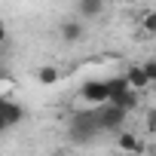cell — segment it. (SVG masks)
<instances>
[{
	"instance_id": "cell-1",
	"label": "cell",
	"mask_w": 156,
	"mask_h": 156,
	"mask_svg": "<svg viewBox=\"0 0 156 156\" xmlns=\"http://www.w3.org/2000/svg\"><path fill=\"white\" fill-rule=\"evenodd\" d=\"M70 138L73 141H89L92 135H98L101 132V122H98V107L92 104V107H86V110H73V116H70Z\"/></svg>"
},
{
	"instance_id": "cell-2",
	"label": "cell",
	"mask_w": 156,
	"mask_h": 156,
	"mask_svg": "<svg viewBox=\"0 0 156 156\" xmlns=\"http://www.w3.org/2000/svg\"><path fill=\"white\" fill-rule=\"evenodd\" d=\"M126 116H129V110L119 107V104H113V101L98 104V122H101V132H116V129H122Z\"/></svg>"
},
{
	"instance_id": "cell-3",
	"label": "cell",
	"mask_w": 156,
	"mask_h": 156,
	"mask_svg": "<svg viewBox=\"0 0 156 156\" xmlns=\"http://www.w3.org/2000/svg\"><path fill=\"white\" fill-rule=\"evenodd\" d=\"M80 98L86 101V104H107L110 101V86H107V80H86L83 83V89H80Z\"/></svg>"
},
{
	"instance_id": "cell-4",
	"label": "cell",
	"mask_w": 156,
	"mask_h": 156,
	"mask_svg": "<svg viewBox=\"0 0 156 156\" xmlns=\"http://www.w3.org/2000/svg\"><path fill=\"white\" fill-rule=\"evenodd\" d=\"M25 116H28L25 104L9 101V98H3V101H0V129H16Z\"/></svg>"
},
{
	"instance_id": "cell-5",
	"label": "cell",
	"mask_w": 156,
	"mask_h": 156,
	"mask_svg": "<svg viewBox=\"0 0 156 156\" xmlns=\"http://www.w3.org/2000/svg\"><path fill=\"white\" fill-rule=\"evenodd\" d=\"M58 37H61V43H80L86 37V28L80 19H64L58 25Z\"/></svg>"
},
{
	"instance_id": "cell-6",
	"label": "cell",
	"mask_w": 156,
	"mask_h": 156,
	"mask_svg": "<svg viewBox=\"0 0 156 156\" xmlns=\"http://www.w3.org/2000/svg\"><path fill=\"white\" fill-rule=\"evenodd\" d=\"M126 76H129V83H132V89H138V92L150 86V76H147L144 64H129V67H126Z\"/></svg>"
},
{
	"instance_id": "cell-7",
	"label": "cell",
	"mask_w": 156,
	"mask_h": 156,
	"mask_svg": "<svg viewBox=\"0 0 156 156\" xmlns=\"http://www.w3.org/2000/svg\"><path fill=\"white\" fill-rule=\"evenodd\" d=\"M76 12L80 19H98L104 12V0H76Z\"/></svg>"
},
{
	"instance_id": "cell-8",
	"label": "cell",
	"mask_w": 156,
	"mask_h": 156,
	"mask_svg": "<svg viewBox=\"0 0 156 156\" xmlns=\"http://www.w3.org/2000/svg\"><path fill=\"white\" fill-rule=\"evenodd\" d=\"M107 86H110V101H116L119 95H126V92L132 89V83H129L126 73H119V76H107Z\"/></svg>"
},
{
	"instance_id": "cell-9",
	"label": "cell",
	"mask_w": 156,
	"mask_h": 156,
	"mask_svg": "<svg viewBox=\"0 0 156 156\" xmlns=\"http://www.w3.org/2000/svg\"><path fill=\"white\" fill-rule=\"evenodd\" d=\"M116 147H119V150H135V153L147 150V147L138 141V135H135V132H119V135H116Z\"/></svg>"
},
{
	"instance_id": "cell-10",
	"label": "cell",
	"mask_w": 156,
	"mask_h": 156,
	"mask_svg": "<svg viewBox=\"0 0 156 156\" xmlns=\"http://www.w3.org/2000/svg\"><path fill=\"white\" fill-rule=\"evenodd\" d=\"M141 37H156V9H147L141 16Z\"/></svg>"
},
{
	"instance_id": "cell-11",
	"label": "cell",
	"mask_w": 156,
	"mask_h": 156,
	"mask_svg": "<svg viewBox=\"0 0 156 156\" xmlns=\"http://www.w3.org/2000/svg\"><path fill=\"white\" fill-rule=\"evenodd\" d=\"M58 67H52V64H43L40 70H37V83H43V86H52V83H58Z\"/></svg>"
},
{
	"instance_id": "cell-12",
	"label": "cell",
	"mask_w": 156,
	"mask_h": 156,
	"mask_svg": "<svg viewBox=\"0 0 156 156\" xmlns=\"http://www.w3.org/2000/svg\"><path fill=\"white\" fill-rule=\"evenodd\" d=\"M113 104H119V107H126V110H135V107H138V89H129V92L119 95Z\"/></svg>"
},
{
	"instance_id": "cell-13",
	"label": "cell",
	"mask_w": 156,
	"mask_h": 156,
	"mask_svg": "<svg viewBox=\"0 0 156 156\" xmlns=\"http://www.w3.org/2000/svg\"><path fill=\"white\" fill-rule=\"evenodd\" d=\"M144 126H147L150 135H156V107H147V119H144Z\"/></svg>"
},
{
	"instance_id": "cell-14",
	"label": "cell",
	"mask_w": 156,
	"mask_h": 156,
	"mask_svg": "<svg viewBox=\"0 0 156 156\" xmlns=\"http://www.w3.org/2000/svg\"><path fill=\"white\" fill-rule=\"evenodd\" d=\"M119 3H129V6H132V3H138V0H119Z\"/></svg>"
}]
</instances>
